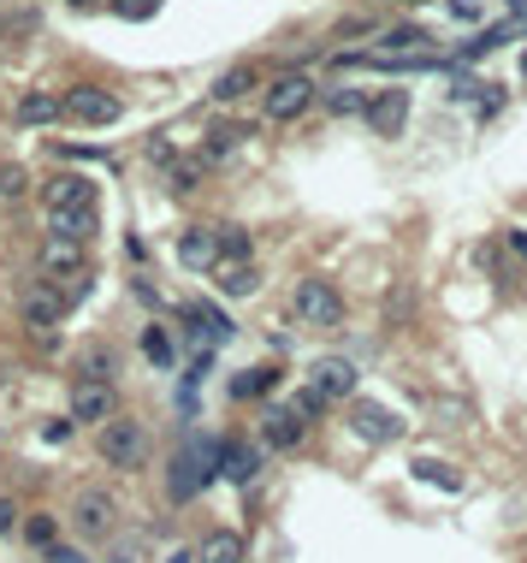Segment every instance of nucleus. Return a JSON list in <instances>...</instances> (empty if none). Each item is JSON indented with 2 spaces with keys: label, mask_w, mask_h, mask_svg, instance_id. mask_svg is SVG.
Masks as SVG:
<instances>
[{
  "label": "nucleus",
  "mask_w": 527,
  "mask_h": 563,
  "mask_svg": "<svg viewBox=\"0 0 527 563\" xmlns=\"http://www.w3.org/2000/svg\"><path fill=\"white\" fill-rule=\"evenodd\" d=\"M326 107L344 119V113H368V101H362V90H332V95H326Z\"/></svg>",
  "instance_id": "c756f323"
},
{
  "label": "nucleus",
  "mask_w": 527,
  "mask_h": 563,
  "mask_svg": "<svg viewBox=\"0 0 527 563\" xmlns=\"http://www.w3.org/2000/svg\"><path fill=\"white\" fill-rule=\"evenodd\" d=\"M60 154H71V161H107V154H101V149H78V142H66ZM107 166H113V161H107Z\"/></svg>",
  "instance_id": "c9c22d12"
},
{
  "label": "nucleus",
  "mask_w": 527,
  "mask_h": 563,
  "mask_svg": "<svg viewBox=\"0 0 527 563\" xmlns=\"http://www.w3.org/2000/svg\"><path fill=\"white\" fill-rule=\"evenodd\" d=\"M172 563H190V558H172Z\"/></svg>",
  "instance_id": "37998d69"
},
{
  "label": "nucleus",
  "mask_w": 527,
  "mask_h": 563,
  "mask_svg": "<svg viewBox=\"0 0 527 563\" xmlns=\"http://www.w3.org/2000/svg\"><path fill=\"white\" fill-rule=\"evenodd\" d=\"M450 12L457 19H480V0H450Z\"/></svg>",
  "instance_id": "4c0bfd02"
},
{
  "label": "nucleus",
  "mask_w": 527,
  "mask_h": 563,
  "mask_svg": "<svg viewBox=\"0 0 527 563\" xmlns=\"http://www.w3.org/2000/svg\"><path fill=\"white\" fill-rule=\"evenodd\" d=\"M255 285H261V273L249 262H219V291L226 297H255Z\"/></svg>",
  "instance_id": "6ab92c4d"
},
{
  "label": "nucleus",
  "mask_w": 527,
  "mask_h": 563,
  "mask_svg": "<svg viewBox=\"0 0 527 563\" xmlns=\"http://www.w3.org/2000/svg\"><path fill=\"white\" fill-rule=\"evenodd\" d=\"M243 90H255V71H249V66H231V71H219L214 101H238Z\"/></svg>",
  "instance_id": "5701e85b"
},
{
  "label": "nucleus",
  "mask_w": 527,
  "mask_h": 563,
  "mask_svg": "<svg viewBox=\"0 0 527 563\" xmlns=\"http://www.w3.org/2000/svg\"><path fill=\"white\" fill-rule=\"evenodd\" d=\"M368 119H374V131H403V119H409V95L403 90H391V95H379L374 107H368Z\"/></svg>",
  "instance_id": "a211bd4d"
},
{
  "label": "nucleus",
  "mask_w": 527,
  "mask_h": 563,
  "mask_svg": "<svg viewBox=\"0 0 527 563\" xmlns=\"http://www.w3.org/2000/svg\"><path fill=\"white\" fill-rule=\"evenodd\" d=\"M297 433H302V427L290 422L285 410H273V415H267V439H273V445H297Z\"/></svg>",
  "instance_id": "c85d7f7f"
},
{
  "label": "nucleus",
  "mask_w": 527,
  "mask_h": 563,
  "mask_svg": "<svg viewBox=\"0 0 527 563\" xmlns=\"http://www.w3.org/2000/svg\"><path fill=\"white\" fill-rule=\"evenodd\" d=\"M60 107L71 113V119H83V125H113V119H119V95L95 90V83H78V90H66Z\"/></svg>",
  "instance_id": "0eeeda50"
},
{
  "label": "nucleus",
  "mask_w": 527,
  "mask_h": 563,
  "mask_svg": "<svg viewBox=\"0 0 527 563\" xmlns=\"http://www.w3.org/2000/svg\"><path fill=\"white\" fill-rule=\"evenodd\" d=\"M273 386H279V368H243L231 380V398H267Z\"/></svg>",
  "instance_id": "aec40b11"
},
{
  "label": "nucleus",
  "mask_w": 527,
  "mask_h": 563,
  "mask_svg": "<svg viewBox=\"0 0 527 563\" xmlns=\"http://www.w3.org/2000/svg\"><path fill=\"white\" fill-rule=\"evenodd\" d=\"M320 403H326V398H320V392H314V386H302V392H297V398H290V410H285V415H290V422H297V427H302V422H309V415H320Z\"/></svg>",
  "instance_id": "cd10ccee"
},
{
  "label": "nucleus",
  "mask_w": 527,
  "mask_h": 563,
  "mask_svg": "<svg viewBox=\"0 0 527 563\" xmlns=\"http://www.w3.org/2000/svg\"><path fill=\"white\" fill-rule=\"evenodd\" d=\"M66 302L71 297H60L54 285H48V291H31V297H24V321H31V326H60Z\"/></svg>",
  "instance_id": "dca6fc26"
},
{
  "label": "nucleus",
  "mask_w": 527,
  "mask_h": 563,
  "mask_svg": "<svg viewBox=\"0 0 527 563\" xmlns=\"http://www.w3.org/2000/svg\"><path fill=\"white\" fill-rule=\"evenodd\" d=\"M379 42H386V48H379V54H427V31H386V36H379Z\"/></svg>",
  "instance_id": "b1692460"
},
{
  "label": "nucleus",
  "mask_w": 527,
  "mask_h": 563,
  "mask_svg": "<svg viewBox=\"0 0 527 563\" xmlns=\"http://www.w3.org/2000/svg\"><path fill=\"white\" fill-rule=\"evenodd\" d=\"M90 232H95V208H48V238L90 243Z\"/></svg>",
  "instance_id": "f8f14e48"
},
{
  "label": "nucleus",
  "mask_w": 527,
  "mask_h": 563,
  "mask_svg": "<svg viewBox=\"0 0 527 563\" xmlns=\"http://www.w3.org/2000/svg\"><path fill=\"white\" fill-rule=\"evenodd\" d=\"M309 386L320 398H350V392H356V363H350V356H320L314 374H309Z\"/></svg>",
  "instance_id": "9d476101"
},
{
  "label": "nucleus",
  "mask_w": 527,
  "mask_h": 563,
  "mask_svg": "<svg viewBox=\"0 0 527 563\" xmlns=\"http://www.w3.org/2000/svg\"><path fill=\"white\" fill-rule=\"evenodd\" d=\"M48 563H90V558H83V552H71V545H54Z\"/></svg>",
  "instance_id": "e433bc0d"
},
{
  "label": "nucleus",
  "mask_w": 527,
  "mask_h": 563,
  "mask_svg": "<svg viewBox=\"0 0 527 563\" xmlns=\"http://www.w3.org/2000/svg\"><path fill=\"white\" fill-rule=\"evenodd\" d=\"M142 356H149L154 368H172V338H167V326H142Z\"/></svg>",
  "instance_id": "393cba45"
},
{
  "label": "nucleus",
  "mask_w": 527,
  "mask_h": 563,
  "mask_svg": "<svg viewBox=\"0 0 527 563\" xmlns=\"http://www.w3.org/2000/svg\"><path fill=\"white\" fill-rule=\"evenodd\" d=\"M190 326H196V344H202V351H219V344H231V332H238L226 314L214 309V302H190Z\"/></svg>",
  "instance_id": "9b49d317"
},
{
  "label": "nucleus",
  "mask_w": 527,
  "mask_h": 563,
  "mask_svg": "<svg viewBox=\"0 0 527 563\" xmlns=\"http://www.w3.org/2000/svg\"><path fill=\"white\" fill-rule=\"evenodd\" d=\"M290 314H297V326H339L344 321V297L332 291L326 279H302L297 297H290Z\"/></svg>",
  "instance_id": "f257e3e1"
},
{
  "label": "nucleus",
  "mask_w": 527,
  "mask_h": 563,
  "mask_svg": "<svg viewBox=\"0 0 527 563\" xmlns=\"http://www.w3.org/2000/svg\"><path fill=\"white\" fill-rule=\"evenodd\" d=\"M154 7H160V0H119V12H125V19H149Z\"/></svg>",
  "instance_id": "72a5a7b5"
},
{
  "label": "nucleus",
  "mask_w": 527,
  "mask_h": 563,
  "mask_svg": "<svg viewBox=\"0 0 527 563\" xmlns=\"http://www.w3.org/2000/svg\"><path fill=\"white\" fill-rule=\"evenodd\" d=\"M309 107H314V78L309 71H285V78L267 83V119L290 125L297 113H309Z\"/></svg>",
  "instance_id": "20e7f679"
},
{
  "label": "nucleus",
  "mask_w": 527,
  "mask_h": 563,
  "mask_svg": "<svg viewBox=\"0 0 527 563\" xmlns=\"http://www.w3.org/2000/svg\"><path fill=\"white\" fill-rule=\"evenodd\" d=\"M142 422H125V415H107L101 422V457H107V469H137L142 463Z\"/></svg>",
  "instance_id": "39448f33"
},
{
  "label": "nucleus",
  "mask_w": 527,
  "mask_h": 563,
  "mask_svg": "<svg viewBox=\"0 0 527 563\" xmlns=\"http://www.w3.org/2000/svg\"><path fill=\"white\" fill-rule=\"evenodd\" d=\"M24 191H31V179H24V166H0V196L19 202Z\"/></svg>",
  "instance_id": "7c9ffc66"
},
{
  "label": "nucleus",
  "mask_w": 527,
  "mask_h": 563,
  "mask_svg": "<svg viewBox=\"0 0 527 563\" xmlns=\"http://www.w3.org/2000/svg\"><path fill=\"white\" fill-rule=\"evenodd\" d=\"M179 267H184V273H214V267H219V238H214V226H190V232L179 238Z\"/></svg>",
  "instance_id": "6e6552de"
},
{
  "label": "nucleus",
  "mask_w": 527,
  "mask_h": 563,
  "mask_svg": "<svg viewBox=\"0 0 527 563\" xmlns=\"http://www.w3.org/2000/svg\"><path fill=\"white\" fill-rule=\"evenodd\" d=\"M107 415H113V380L71 386V422H107Z\"/></svg>",
  "instance_id": "1a4fd4ad"
},
{
  "label": "nucleus",
  "mask_w": 527,
  "mask_h": 563,
  "mask_svg": "<svg viewBox=\"0 0 527 563\" xmlns=\"http://www.w3.org/2000/svg\"><path fill=\"white\" fill-rule=\"evenodd\" d=\"M172 191H196V166H190V161L172 166Z\"/></svg>",
  "instance_id": "473e14b6"
},
{
  "label": "nucleus",
  "mask_w": 527,
  "mask_h": 563,
  "mask_svg": "<svg viewBox=\"0 0 527 563\" xmlns=\"http://www.w3.org/2000/svg\"><path fill=\"white\" fill-rule=\"evenodd\" d=\"M19 119H24V125H48V119H60V95L31 90V95L19 101Z\"/></svg>",
  "instance_id": "412c9836"
},
{
  "label": "nucleus",
  "mask_w": 527,
  "mask_h": 563,
  "mask_svg": "<svg viewBox=\"0 0 527 563\" xmlns=\"http://www.w3.org/2000/svg\"><path fill=\"white\" fill-rule=\"evenodd\" d=\"M113 522H119V504H113L107 486H83V493L71 498V528H78L83 540H107Z\"/></svg>",
  "instance_id": "f03ea898"
},
{
  "label": "nucleus",
  "mask_w": 527,
  "mask_h": 563,
  "mask_svg": "<svg viewBox=\"0 0 527 563\" xmlns=\"http://www.w3.org/2000/svg\"><path fill=\"white\" fill-rule=\"evenodd\" d=\"M522 78H527V54H522Z\"/></svg>",
  "instance_id": "a19ab883"
},
{
  "label": "nucleus",
  "mask_w": 527,
  "mask_h": 563,
  "mask_svg": "<svg viewBox=\"0 0 527 563\" xmlns=\"http://www.w3.org/2000/svg\"><path fill=\"white\" fill-rule=\"evenodd\" d=\"M24 533H31L36 545H54V516H31V528H24Z\"/></svg>",
  "instance_id": "2f4dec72"
},
{
  "label": "nucleus",
  "mask_w": 527,
  "mask_h": 563,
  "mask_svg": "<svg viewBox=\"0 0 527 563\" xmlns=\"http://www.w3.org/2000/svg\"><path fill=\"white\" fill-rule=\"evenodd\" d=\"M48 208H95V184L78 179V172H60L48 184Z\"/></svg>",
  "instance_id": "ddd939ff"
},
{
  "label": "nucleus",
  "mask_w": 527,
  "mask_h": 563,
  "mask_svg": "<svg viewBox=\"0 0 527 563\" xmlns=\"http://www.w3.org/2000/svg\"><path fill=\"white\" fill-rule=\"evenodd\" d=\"M219 474V445H184L179 463H172V498H196Z\"/></svg>",
  "instance_id": "7ed1b4c3"
},
{
  "label": "nucleus",
  "mask_w": 527,
  "mask_h": 563,
  "mask_svg": "<svg viewBox=\"0 0 527 563\" xmlns=\"http://www.w3.org/2000/svg\"><path fill=\"white\" fill-rule=\"evenodd\" d=\"M219 474H226L231 486H249L261 474V451H249V445H219Z\"/></svg>",
  "instance_id": "4468645a"
},
{
  "label": "nucleus",
  "mask_w": 527,
  "mask_h": 563,
  "mask_svg": "<svg viewBox=\"0 0 527 563\" xmlns=\"http://www.w3.org/2000/svg\"><path fill=\"white\" fill-rule=\"evenodd\" d=\"M415 481H427V486H445V493H457V486H462V474L450 469V463H438V457H421V463H415Z\"/></svg>",
  "instance_id": "4be33fe9"
},
{
  "label": "nucleus",
  "mask_w": 527,
  "mask_h": 563,
  "mask_svg": "<svg viewBox=\"0 0 527 563\" xmlns=\"http://www.w3.org/2000/svg\"><path fill=\"white\" fill-rule=\"evenodd\" d=\"M42 273H83V243L48 238V243H42Z\"/></svg>",
  "instance_id": "2eb2a0df"
},
{
  "label": "nucleus",
  "mask_w": 527,
  "mask_h": 563,
  "mask_svg": "<svg viewBox=\"0 0 527 563\" xmlns=\"http://www.w3.org/2000/svg\"><path fill=\"white\" fill-rule=\"evenodd\" d=\"M509 243H516V250L527 255V232H509Z\"/></svg>",
  "instance_id": "ea45409f"
},
{
  "label": "nucleus",
  "mask_w": 527,
  "mask_h": 563,
  "mask_svg": "<svg viewBox=\"0 0 527 563\" xmlns=\"http://www.w3.org/2000/svg\"><path fill=\"white\" fill-rule=\"evenodd\" d=\"M249 131H243V125H219V131L208 137V161H226V154L231 149H238V142H243Z\"/></svg>",
  "instance_id": "bb28decb"
},
{
  "label": "nucleus",
  "mask_w": 527,
  "mask_h": 563,
  "mask_svg": "<svg viewBox=\"0 0 527 563\" xmlns=\"http://www.w3.org/2000/svg\"><path fill=\"white\" fill-rule=\"evenodd\" d=\"M12 516H19V510H12V498H0V528H12Z\"/></svg>",
  "instance_id": "58836bf2"
},
{
  "label": "nucleus",
  "mask_w": 527,
  "mask_h": 563,
  "mask_svg": "<svg viewBox=\"0 0 527 563\" xmlns=\"http://www.w3.org/2000/svg\"><path fill=\"white\" fill-rule=\"evenodd\" d=\"M214 238H219V255H226V262H249V238L238 226H214Z\"/></svg>",
  "instance_id": "a878e982"
},
{
  "label": "nucleus",
  "mask_w": 527,
  "mask_h": 563,
  "mask_svg": "<svg viewBox=\"0 0 527 563\" xmlns=\"http://www.w3.org/2000/svg\"><path fill=\"white\" fill-rule=\"evenodd\" d=\"M42 439H48V445H66V439H71V422H48V427H42Z\"/></svg>",
  "instance_id": "f704fd0d"
},
{
  "label": "nucleus",
  "mask_w": 527,
  "mask_h": 563,
  "mask_svg": "<svg viewBox=\"0 0 527 563\" xmlns=\"http://www.w3.org/2000/svg\"><path fill=\"white\" fill-rule=\"evenodd\" d=\"M190 563H243V540L219 528V533H208V540H202L196 552H190Z\"/></svg>",
  "instance_id": "f3484780"
},
{
  "label": "nucleus",
  "mask_w": 527,
  "mask_h": 563,
  "mask_svg": "<svg viewBox=\"0 0 527 563\" xmlns=\"http://www.w3.org/2000/svg\"><path fill=\"white\" fill-rule=\"evenodd\" d=\"M119 563H137V558H119Z\"/></svg>",
  "instance_id": "79ce46f5"
},
{
  "label": "nucleus",
  "mask_w": 527,
  "mask_h": 563,
  "mask_svg": "<svg viewBox=\"0 0 527 563\" xmlns=\"http://www.w3.org/2000/svg\"><path fill=\"white\" fill-rule=\"evenodd\" d=\"M350 433L368 439V445H391V439H403V422H398V410H386V403L356 398L350 403Z\"/></svg>",
  "instance_id": "423d86ee"
}]
</instances>
